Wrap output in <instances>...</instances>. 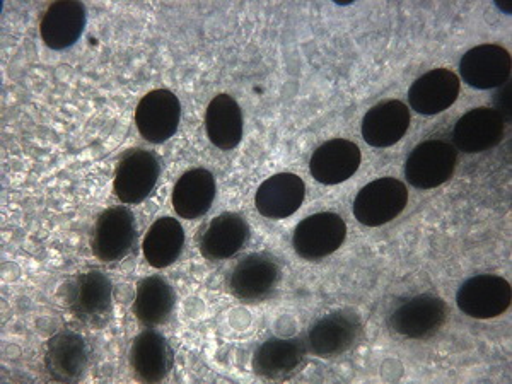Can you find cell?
Wrapping results in <instances>:
<instances>
[{
	"label": "cell",
	"mask_w": 512,
	"mask_h": 384,
	"mask_svg": "<svg viewBox=\"0 0 512 384\" xmlns=\"http://www.w3.org/2000/svg\"><path fill=\"white\" fill-rule=\"evenodd\" d=\"M460 89V77L453 70H429L408 89V103L420 115H439L454 105Z\"/></svg>",
	"instance_id": "19"
},
{
	"label": "cell",
	"mask_w": 512,
	"mask_h": 384,
	"mask_svg": "<svg viewBox=\"0 0 512 384\" xmlns=\"http://www.w3.org/2000/svg\"><path fill=\"white\" fill-rule=\"evenodd\" d=\"M458 308L475 320H492L511 306V286L499 275H475L456 292Z\"/></svg>",
	"instance_id": "9"
},
{
	"label": "cell",
	"mask_w": 512,
	"mask_h": 384,
	"mask_svg": "<svg viewBox=\"0 0 512 384\" xmlns=\"http://www.w3.org/2000/svg\"><path fill=\"white\" fill-rule=\"evenodd\" d=\"M347 226L335 212H316L297 224L292 234V248L308 262H318L333 255L344 245Z\"/></svg>",
	"instance_id": "5"
},
{
	"label": "cell",
	"mask_w": 512,
	"mask_h": 384,
	"mask_svg": "<svg viewBox=\"0 0 512 384\" xmlns=\"http://www.w3.org/2000/svg\"><path fill=\"white\" fill-rule=\"evenodd\" d=\"M306 197V185L294 173H277L263 181L255 193V207L263 217L282 221L301 209Z\"/></svg>",
	"instance_id": "16"
},
{
	"label": "cell",
	"mask_w": 512,
	"mask_h": 384,
	"mask_svg": "<svg viewBox=\"0 0 512 384\" xmlns=\"http://www.w3.org/2000/svg\"><path fill=\"white\" fill-rule=\"evenodd\" d=\"M185 246V229L173 217H159L147 231L142 251L152 268H166L180 258Z\"/></svg>",
	"instance_id": "26"
},
{
	"label": "cell",
	"mask_w": 512,
	"mask_h": 384,
	"mask_svg": "<svg viewBox=\"0 0 512 384\" xmlns=\"http://www.w3.org/2000/svg\"><path fill=\"white\" fill-rule=\"evenodd\" d=\"M181 120L180 99L168 89H154L140 99L135 110V125L142 139L164 144L178 132Z\"/></svg>",
	"instance_id": "10"
},
{
	"label": "cell",
	"mask_w": 512,
	"mask_h": 384,
	"mask_svg": "<svg viewBox=\"0 0 512 384\" xmlns=\"http://www.w3.org/2000/svg\"><path fill=\"white\" fill-rule=\"evenodd\" d=\"M205 130L210 142L221 149L231 151L243 139V111L238 101L229 94H217L205 111Z\"/></svg>",
	"instance_id": "25"
},
{
	"label": "cell",
	"mask_w": 512,
	"mask_h": 384,
	"mask_svg": "<svg viewBox=\"0 0 512 384\" xmlns=\"http://www.w3.org/2000/svg\"><path fill=\"white\" fill-rule=\"evenodd\" d=\"M250 239V226L241 214L224 212L214 217L198 238V250L209 262L233 258Z\"/></svg>",
	"instance_id": "14"
},
{
	"label": "cell",
	"mask_w": 512,
	"mask_h": 384,
	"mask_svg": "<svg viewBox=\"0 0 512 384\" xmlns=\"http://www.w3.org/2000/svg\"><path fill=\"white\" fill-rule=\"evenodd\" d=\"M128 362L134 378L140 383H161L168 378L175 355L164 335L146 330L132 342Z\"/></svg>",
	"instance_id": "17"
},
{
	"label": "cell",
	"mask_w": 512,
	"mask_h": 384,
	"mask_svg": "<svg viewBox=\"0 0 512 384\" xmlns=\"http://www.w3.org/2000/svg\"><path fill=\"white\" fill-rule=\"evenodd\" d=\"M407 204V185L396 178L384 176L362 187L352 207L355 219L361 224L379 227L400 216Z\"/></svg>",
	"instance_id": "3"
},
{
	"label": "cell",
	"mask_w": 512,
	"mask_h": 384,
	"mask_svg": "<svg viewBox=\"0 0 512 384\" xmlns=\"http://www.w3.org/2000/svg\"><path fill=\"white\" fill-rule=\"evenodd\" d=\"M137 241V222L128 207H111L99 214L94 224L91 248L99 262H120Z\"/></svg>",
	"instance_id": "8"
},
{
	"label": "cell",
	"mask_w": 512,
	"mask_h": 384,
	"mask_svg": "<svg viewBox=\"0 0 512 384\" xmlns=\"http://www.w3.org/2000/svg\"><path fill=\"white\" fill-rule=\"evenodd\" d=\"M460 72L470 88L482 91L502 88L511 76V55L501 45H478L463 55Z\"/></svg>",
	"instance_id": "11"
},
{
	"label": "cell",
	"mask_w": 512,
	"mask_h": 384,
	"mask_svg": "<svg viewBox=\"0 0 512 384\" xmlns=\"http://www.w3.org/2000/svg\"><path fill=\"white\" fill-rule=\"evenodd\" d=\"M280 282V265L268 253H251L236 263L227 279V291L236 299L258 304L274 294Z\"/></svg>",
	"instance_id": "4"
},
{
	"label": "cell",
	"mask_w": 512,
	"mask_h": 384,
	"mask_svg": "<svg viewBox=\"0 0 512 384\" xmlns=\"http://www.w3.org/2000/svg\"><path fill=\"white\" fill-rule=\"evenodd\" d=\"M504 134L506 120L494 108H475L454 125V146L465 154H478L499 146Z\"/></svg>",
	"instance_id": "12"
},
{
	"label": "cell",
	"mask_w": 512,
	"mask_h": 384,
	"mask_svg": "<svg viewBox=\"0 0 512 384\" xmlns=\"http://www.w3.org/2000/svg\"><path fill=\"white\" fill-rule=\"evenodd\" d=\"M458 164V151L444 140H425L405 161V178L419 190H432L448 183Z\"/></svg>",
	"instance_id": "2"
},
{
	"label": "cell",
	"mask_w": 512,
	"mask_h": 384,
	"mask_svg": "<svg viewBox=\"0 0 512 384\" xmlns=\"http://www.w3.org/2000/svg\"><path fill=\"white\" fill-rule=\"evenodd\" d=\"M176 306L175 289L161 275L140 280L135 291L134 316L146 328L164 325Z\"/></svg>",
	"instance_id": "24"
},
{
	"label": "cell",
	"mask_w": 512,
	"mask_h": 384,
	"mask_svg": "<svg viewBox=\"0 0 512 384\" xmlns=\"http://www.w3.org/2000/svg\"><path fill=\"white\" fill-rule=\"evenodd\" d=\"M364 326L361 316L350 309H338L309 328L308 350L316 357H337L361 342Z\"/></svg>",
	"instance_id": "6"
},
{
	"label": "cell",
	"mask_w": 512,
	"mask_h": 384,
	"mask_svg": "<svg viewBox=\"0 0 512 384\" xmlns=\"http://www.w3.org/2000/svg\"><path fill=\"white\" fill-rule=\"evenodd\" d=\"M359 146L347 139H332L321 144L309 161V173L321 185H340L361 166Z\"/></svg>",
	"instance_id": "15"
},
{
	"label": "cell",
	"mask_w": 512,
	"mask_h": 384,
	"mask_svg": "<svg viewBox=\"0 0 512 384\" xmlns=\"http://www.w3.org/2000/svg\"><path fill=\"white\" fill-rule=\"evenodd\" d=\"M67 304L82 320H96L108 315L113 304V284L101 270H89L77 275L69 284Z\"/></svg>",
	"instance_id": "21"
},
{
	"label": "cell",
	"mask_w": 512,
	"mask_h": 384,
	"mask_svg": "<svg viewBox=\"0 0 512 384\" xmlns=\"http://www.w3.org/2000/svg\"><path fill=\"white\" fill-rule=\"evenodd\" d=\"M88 24V12L82 2H53L43 12L40 35L52 50L74 47Z\"/></svg>",
	"instance_id": "18"
},
{
	"label": "cell",
	"mask_w": 512,
	"mask_h": 384,
	"mask_svg": "<svg viewBox=\"0 0 512 384\" xmlns=\"http://www.w3.org/2000/svg\"><path fill=\"white\" fill-rule=\"evenodd\" d=\"M161 161L154 152L134 147L118 159L113 192L127 205L142 204L158 185Z\"/></svg>",
	"instance_id": "1"
},
{
	"label": "cell",
	"mask_w": 512,
	"mask_h": 384,
	"mask_svg": "<svg viewBox=\"0 0 512 384\" xmlns=\"http://www.w3.org/2000/svg\"><path fill=\"white\" fill-rule=\"evenodd\" d=\"M410 127V111L398 99H388L373 106L362 118L361 134L371 147H391L398 144Z\"/></svg>",
	"instance_id": "22"
},
{
	"label": "cell",
	"mask_w": 512,
	"mask_h": 384,
	"mask_svg": "<svg viewBox=\"0 0 512 384\" xmlns=\"http://www.w3.org/2000/svg\"><path fill=\"white\" fill-rule=\"evenodd\" d=\"M448 315V304L441 297L420 294L400 304L388 318V325L400 337L427 340L446 325Z\"/></svg>",
	"instance_id": "7"
},
{
	"label": "cell",
	"mask_w": 512,
	"mask_h": 384,
	"mask_svg": "<svg viewBox=\"0 0 512 384\" xmlns=\"http://www.w3.org/2000/svg\"><path fill=\"white\" fill-rule=\"evenodd\" d=\"M217 183L209 169L195 168L180 176L173 188V209L181 219H200L216 200Z\"/></svg>",
	"instance_id": "23"
},
{
	"label": "cell",
	"mask_w": 512,
	"mask_h": 384,
	"mask_svg": "<svg viewBox=\"0 0 512 384\" xmlns=\"http://www.w3.org/2000/svg\"><path fill=\"white\" fill-rule=\"evenodd\" d=\"M88 366V344L79 333L64 330L48 340L45 369L53 381L76 383L84 378Z\"/></svg>",
	"instance_id": "13"
},
{
	"label": "cell",
	"mask_w": 512,
	"mask_h": 384,
	"mask_svg": "<svg viewBox=\"0 0 512 384\" xmlns=\"http://www.w3.org/2000/svg\"><path fill=\"white\" fill-rule=\"evenodd\" d=\"M306 354L303 338H268L256 349L251 366L262 378H289L303 367Z\"/></svg>",
	"instance_id": "20"
},
{
	"label": "cell",
	"mask_w": 512,
	"mask_h": 384,
	"mask_svg": "<svg viewBox=\"0 0 512 384\" xmlns=\"http://www.w3.org/2000/svg\"><path fill=\"white\" fill-rule=\"evenodd\" d=\"M494 103L497 108H494L504 120L511 118V84L506 82L502 86L501 91L495 94Z\"/></svg>",
	"instance_id": "27"
}]
</instances>
